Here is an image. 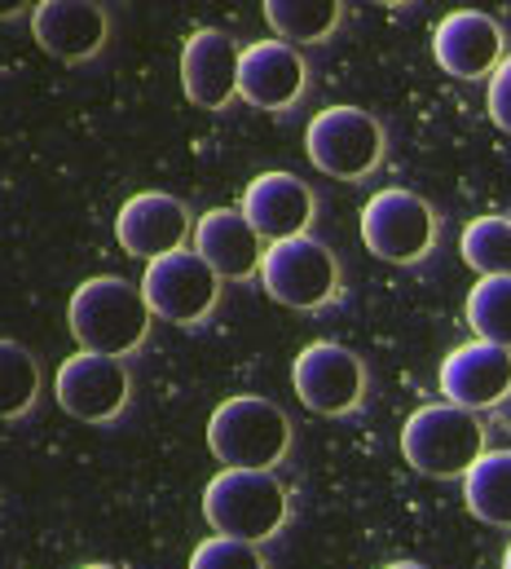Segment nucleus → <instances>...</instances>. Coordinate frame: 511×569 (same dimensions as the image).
I'll return each instance as SVG.
<instances>
[{
    "instance_id": "obj_1",
    "label": "nucleus",
    "mask_w": 511,
    "mask_h": 569,
    "mask_svg": "<svg viewBox=\"0 0 511 569\" xmlns=\"http://www.w3.org/2000/svg\"><path fill=\"white\" fill-rule=\"evenodd\" d=\"M67 322L80 353H102V358H128L150 336V309L141 300V287H132L120 274H98L76 287L67 305Z\"/></svg>"
},
{
    "instance_id": "obj_2",
    "label": "nucleus",
    "mask_w": 511,
    "mask_h": 569,
    "mask_svg": "<svg viewBox=\"0 0 511 569\" xmlns=\"http://www.w3.org/2000/svg\"><path fill=\"white\" fill-rule=\"evenodd\" d=\"M208 450L226 468L273 472L291 450V420L269 398H255V393L226 398L208 420Z\"/></svg>"
},
{
    "instance_id": "obj_3",
    "label": "nucleus",
    "mask_w": 511,
    "mask_h": 569,
    "mask_svg": "<svg viewBox=\"0 0 511 569\" xmlns=\"http://www.w3.org/2000/svg\"><path fill=\"white\" fill-rule=\"evenodd\" d=\"M203 517L221 539L264 543L287 521V490L273 472L226 468L203 490Z\"/></svg>"
},
{
    "instance_id": "obj_4",
    "label": "nucleus",
    "mask_w": 511,
    "mask_h": 569,
    "mask_svg": "<svg viewBox=\"0 0 511 569\" xmlns=\"http://www.w3.org/2000/svg\"><path fill=\"white\" fill-rule=\"evenodd\" d=\"M401 455H405V463L414 472L437 477V481H454L485 455V428L463 407L432 402V407H419L405 420Z\"/></svg>"
},
{
    "instance_id": "obj_5",
    "label": "nucleus",
    "mask_w": 511,
    "mask_h": 569,
    "mask_svg": "<svg viewBox=\"0 0 511 569\" xmlns=\"http://www.w3.org/2000/svg\"><path fill=\"white\" fill-rule=\"evenodd\" d=\"M304 150L318 172H327L335 181H362L380 168L383 129L362 107H327L309 120Z\"/></svg>"
},
{
    "instance_id": "obj_6",
    "label": "nucleus",
    "mask_w": 511,
    "mask_h": 569,
    "mask_svg": "<svg viewBox=\"0 0 511 569\" xmlns=\"http://www.w3.org/2000/svg\"><path fill=\"white\" fill-rule=\"evenodd\" d=\"M260 283L287 309H322L340 296V261L327 243L300 234L287 243H269L260 257Z\"/></svg>"
},
{
    "instance_id": "obj_7",
    "label": "nucleus",
    "mask_w": 511,
    "mask_h": 569,
    "mask_svg": "<svg viewBox=\"0 0 511 569\" xmlns=\"http://www.w3.org/2000/svg\"><path fill=\"white\" fill-rule=\"evenodd\" d=\"M362 243L388 266H414L437 243V212L414 190H380L362 208Z\"/></svg>"
},
{
    "instance_id": "obj_8",
    "label": "nucleus",
    "mask_w": 511,
    "mask_h": 569,
    "mask_svg": "<svg viewBox=\"0 0 511 569\" xmlns=\"http://www.w3.org/2000/svg\"><path fill=\"white\" fill-rule=\"evenodd\" d=\"M291 385H295V398L313 411V416H327V420H340V416H353L367 398V367L358 353H349L344 345H331V340H318L309 345L295 367H291Z\"/></svg>"
},
{
    "instance_id": "obj_9",
    "label": "nucleus",
    "mask_w": 511,
    "mask_h": 569,
    "mask_svg": "<svg viewBox=\"0 0 511 569\" xmlns=\"http://www.w3.org/2000/svg\"><path fill=\"white\" fill-rule=\"evenodd\" d=\"M141 300H146L150 318H163L177 327H199L221 300V279L194 252H172V257H159L146 266Z\"/></svg>"
},
{
    "instance_id": "obj_10",
    "label": "nucleus",
    "mask_w": 511,
    "mask_h": 569,
    "mask_svg": "<svg viewBox=\"0 0 511 569\" xmlns=\"http://www.w3.org/2000/svg\"><path fill=\"white\" fill-rule=\"evenodd\" d=\"M128 393H132V380H128L124 358H102V353L67 358L53 380L58 407L80 425H111L128 407Z\"/></svg>"
},
{
    "instance_id": "obj_11",
    "label": "nucleus",
    "mask_w": 511,
    "mask_h": 569,
    "mask_svg": "<svg viewBox=\"0 0 511 569\" xmlns=\"http://www.w3.org/2000/svg\"><path fill=\"white\" fill-rule=\"evenodd\" d=\"M194 221H190V208L177 199V194H163V190H146V194H132L120 217H116V239L128 257H141V261H159V257H172L186 248Z\"/></svg>"
},
{
    "instance_id": "obj_12",
    "label": "nucleus",
    "mask_w": 511,
    "mask_h": 569,
    "mask_svg": "<svg viewBox=\"0 0 511 569\" xmlns=\"http://www.w3.org/2000/svg\"><path fill=\"white\" fill-rule=\"evenodd\" d=\"M441 393L450 407H463L472 416L494 411L511 398V349L472 340L459 345L441 362Z\"/></svg>"
},
{
    "instance_id": "obj_13",
    "label": "nucleus",
    "mask_w": 511,
    "mask_h": 569,
    "mask_svg": "<svg viewBox=\"0 0 511 569\" xmlns=\"http://www.w3.org/2000/svg\"><path fill=\"white\" fill-rule=\"evenodd\" d=\"M508 36L503 27L481 13V9H459L450 18L437 22L432 31V53L441 62V71H450L454 80H485L499 71V62L508 58Z\"/></svg>"
},
{
    "instance_id": "obj_14",
    "label": "nucleus",
    "mask_w": 511,
    "mask_h": 569,
    "mask_svg": "<svg viewBox=\"0 0 511 569\" xmlns=\"http://www.w3.org/2000/svg\"><path fill=\"white\" fill-rule=\"evenodd\" d=\"M313 212H318V199L309 181H300L295 172H260L243 194V217L260 243H287L309 234Z\"/></svg>"
},
{
    "instance_id": "obj_15",
    "label": "nucleus",
    "mask_w": 511,
    "mask_h": 569,
    "mask_svg": "<svg viewBox=\"0 0 511 569\" xmlns=\"http://www.w3.org/2000/svg\"><path fill=\"white\" fill-rule=\"evenodd\" d=\"M309 67L295 53V44L282 40H255L239 53V98L255 111H291L304 98Z\"/></svg>"
},
{
    "instance_id": "obj_16",
    "label": "nucleus",
    "mask_w": 511,
    "mask_h": 569,
    "mask_svg": "<svg viewBox=\"0 0 511 569\" xmlns=\"http://www.w3.org/2000/svg\"><path fill=\"white\" fill-rule=\"evenodd\" d=\"M186 98L203 111H226L239 98V44L221 27H203L181 49Z\"/></svg>"
},
{
    "instance_id": "obj_17",
    "label": "nucleus",
    "mask_w": 511,
    "mask_h": 569,
    "mask_svg": "<svg viewBox=\"0 0 511 569\" xmlns=\"http://www.w3.org/2000/svg\"><path fill=\"white\" fill-rule=\"evenodd\" d=\"M190 239H194V257H199L217 279L243 283V279L260 274L264 248H260L255 230L248 226V217H243L239 208H212V212H203L199 226L190 230Z\"/></svg>"
},
{
    "instance_id": "obj_18",
    "label": "nucleus",
    "mask_w": 511,
    "mask_h": 569,
    "mask_svg": "<svg viewBox=\"0 0 511 569\" xmlns=\"http://www.w3.org/2000/svg\"><path fill=\"white\" fill-rule=\"evenodd\" d=\"M31 36L49 58L84 62L107 44V9L89 0H44L31 13Z\"/></svg>"
},
{
    "instance_id": "obj_19",
    "label": "nucleus",
    "mask_w": 511,
    "mask_h": 569,
    "mask_svg": "<svg viewBox=\"0 0 511 569\" xmlns=\"http://www.w3.org/2000/svg\"><path fill=\"white\" fill-rule=\"evenodd\" d=\"M463 499L477 521L511 530V450H485L463 472Z\"/></svg>"
},
{
    "instance_id": "obj_20",
    "label": "nucleus",
    "mask_w": 511,
    "mask_h": 569,
    "mask_svg": "<svg viewBox=\"0 0 511 569\" xmlns=\"http://www.w3.org/2000/svg\"><path fill=\"white\" fill-rule=\"evenodd\" d=\"M264 22L282 44H322L340 27L335 0H264Z\"/></svg>"
},
{
    "instance_id": "obj_21",
    "label": "nucleus",
    "mask_w": 511,
    "mask_h": 569,
    "mask_svg": "<svg viewBox=\"0 0 511 569\" xmlns=\"http://www.w3.org/2000/svg\"><path fill=\"white\" fill-rule=\"evenodd\" d=\"M459 252L481 279H511V217L468 221Z\"/></svg>"
},
{
    "instance_id": "obj_22",
    "label": "nucleus",
    "mask_w": 511,
    "mask_h": 569,
    "mask_svg": "<svg viewBox=\"0 0 511 569\" xmlns=\"http://www.w3.org/2000/svg\"><path fill=\"white\" fill-rule=\"evenodd\" d=\"M40 398V362L27 345L0 340V420H18Z\"/></svg>"
},
{
    "instance_id": "obj_23",
    "label": "nucleus",
    "mask_w": 511,
    "mask_h": 569,
    "mask_svg": "<svg viewBox=\"0 0 511 569\" xmlns=\"http://www.w3.org/2000/svg\"><path fill=\"white\" fill-rule=\"evenodd\" d=\"M468 322L477 340L511 349V279H481L468 296Z\"/></svg>"
},
{
    "instance_id": "obj_24",
    "label": "nucleus",
    "mask_w": 511,
    "mask_h": 569,
    "mask_svg": "<svg viewBox=\"0 0 511 569\" xmlns=\"http://www.w3.org/2000/svg\"><path fill=\"white\" fill-rule=\"evenodd\" d=\"M190 569H264V557L255 552V543H239V539H208L194 548Z\"/></svg>"
},
{
    "instance_id": "obj_25",
    "label": "nucleus",
    "mask_w": 511,
    "mask_h": 569,
    "mask_svg": "<svg viewBox=\"0 0 511 569\" xmlns=\"http://www.w3.org/2000/svg\"><path fill=\"white\" fill-rule=\"evenodd\" d=\"M490 120L511 133V58H503L499 71L490 76Z\"/></svg>"
},
{
    "instance_id": "obj_26",
    "label": "nucleus",
    "mask_w": 511,
    "mask_h": 569,
    "mask_svg": "<svg viewBox=\"0 0 511 569\" xmlns=\"http://www.w3.org/2000/svg\"><path fill=\"white\" fill-rule=\"evenodd\" d=\"M388 569H428V566H419V561H392Z\"/></svg>"
},
{
    "instance_id": "obj_27",
    "label": "nucleus",
    "mask_w": 511,
    "mask_h": 569,
    "mask_svg": "<svg viewBox=\"0 0 511 569\" xmlns=\"http://www.w3.org/2000/svg\"><path fill=\"white\" fill-rule=\"evenodd\" d=\"M18 9H22V4H0V18H13Z\"/></svg>"
},
{
    "instance_id": "obj_28",
    "label": "nucleus",
    "mask_w": 511,
    "mask_h": 569,
    "mask_svg": "<svg viewBox=\"0 0 511 569\" xmlns=\"http://www.w3.org/2000/svg\"><path fill=\"white\" fill-rule=\"evenodd\" d=\"M503 569H511V548L503 552Z\"/></svg>"
},
{
    "instance_id": "obj_29",
    "label": "nucleus",
    "mask_w": 511,
    "mask_h": 569,
    "mask_svg": "<svg viewBox=\"0 0 511 569\" xmlns=\"http://www.w3.org/2000/svg\"><path fill=\"white\" fill-rule=\"evenodd\" d=\"M84 569H120V566H84Z\"/></svg>"
}]
</instances>
